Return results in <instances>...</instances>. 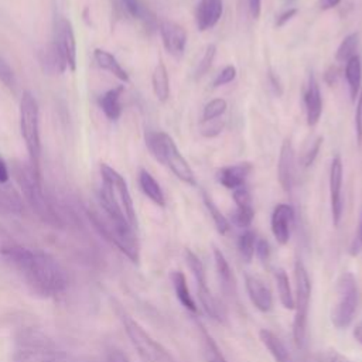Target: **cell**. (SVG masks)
<instances>
[{
    "instance_id": "cell-1",
    "label": "cell",
    "mask_w": 362,
    "mask_h": 362,
    "mask_svg": "<svg viewBox=\"0 0 362 362\" xmlns=\"http://www.w3.org/2000/svg\"><path fill=\"white\" fill-rule=\"evenodd\" d=\"M0 257L35 297L55 298L68 287L65 269L44 250L21 245H6L0 249Z\"/></svg>"
},
{
    "instance_id": "cell-2",
    "label": "cell",
    "mask_w": 362,
    "mask_h": 362,
    "mask_svg": "<svg viewBox=\"0 0 362 362\" xmlns=\"http://www.w3.org/2000/svg\"><path fill=\"white\" fill-rule=\"evenodd\" d=\"M99 170L102 177V187L98 192L99 208L112 219L127 222L137 229V216L124 178L105 163Z\"/></svg>"
},
{
    "instance_id": "cell-3",
    "label": "cell",
    "mask_w": 362,
    "mask_h": 362,
    "mask_svg": "<svg viewBox=\"0 0 362 362\" xmlns=\"http://www.w3.org/2000/svg\"><path fill=\"white\" fill-rule=\"evenodd\" d=\"M13 362H78L42 331L24 327L13 344Z\"/></svg>"
},
{
    "instance_id": "cell-4",
    "label": "cell",
    "mask_w": 362,
    "mask_h": 362,
    "mask_svg": "<svg viewBox=\"0 0 362 362\" xmlns=\"http://www.w3.org/2000/svg\"><path fill=\"white\" fill-rule=\"evenodd\" d=\"M11 173L17 184L20 185L25 201L28 202L31 209L37 214V216L48 225L59 226L61 219L57 211L54 209L52 204L44 194L40 168L33 165L30 161L28 163L18 161L13 164Z\"/></svg>"
},
{
    "instance_id": "cell-5",
    "label": "cell",
    "mask_w": 362,
    "mask_h": 362,
    "mask_svg": "<svg viewBox=\"0 0 362 362\" xmlns=\"http://www.w3.org/2000/svg\"><path fill=\"white\" fill-rule=\"evenodd\" d=\"M146 146L150 150L151 156L163 165L168 167L171 173L184 184L197 185L195 175L188 161L180 153L177 144L171 136L165 132H146Z\"/></svg>"
},
{
    "instance_id": "cell-6",
    "label": "cell",
    "mask_w": 362,
    "mask_h": 362,
    "mask_svg": "<svg viewBox=\"0 0 362 362\" xmlns=\"http://www.w3.org/2000/svg\"><path fill=\"white\" fill-rule=\"evenodd\" d=\"M119 318L133 348L143 362H177L174 356L160 342H157L132 315L123 310H119Z\"/></svg>"
},
{
    "instance_id": "cell-7",
    "label": "cell",
    "mask_w": 362,
    "mask_h": 362,
    "mask_svg": "<svg viewBox=\"0 0 362 362\" xmlns=\"http://www.w3.org/2000/svg\"><path fill=\"white\" fill-rule=\"evenodd\" d=\"M89 218L96 230L115 247H117L126 257L137 263L140 257L139 240L136 229L130 226H119L109 221L99 208L89 212Z\"/></svg>"
},
{
    "instance_id": "cell-8",
    "label": "cell",
    "mask_w": 362,
    "mask_h": 362,
    "mask_svg": "<svg viewBox=\"0 0 362 362\" xmlns=\"http://www.w3.org/2000/svg\"><path fill=\"white\" fill-rule=\"evenodd\" d=\"M20 132L28 151V161L40 168V110L37 99L28 90H24L20 99Z\"/></svg>"
},
{
    "instance_id": "cell-9",
    "label": "cell",
    "mask_w": 362,
    "mask_h": 362,
    "mask_svg": "<svg viewBox=\"0 0 362 362\" xmlns=\"http://www.w3.org/2000/svg\"><path fill=\"white\" fill-rule=\"evenodd\" d=\"M358 284L351 272H342L337 280L335 303L331 311V321L337 328L348 327L358 308Z\"/></svg>"
},
{
    "instance_id": "cell-10",
    "label": "cell",
    "mask_w": 362,
    "mask_h": 362,
    "mask_svg": "<svg viewBox=\"0 0 362 362\" xmlns=\"http://www.w3.org/2000/svg\"><path fill=\"white\" fill-rule=\"evenodd\" d=\"M294 280H296V296H294V321H293V338L298 348L304 346L305 331H307V315L310 308L311 297V281L305 266L301 260L294 264Z\"/></svg>"
},
{
    "instance_id": "cell-11",
    "label": "cell",
    "mask_w": 362,
    "mask_h": 362,
    "mask_svg": "<svg viewBox=\"0 0 362 362\" xmlns=\"http://www.w3.org/2000/svg\"><path fill=\"white\" fill-rule=\"evenodd\" d=\"M54 44L64 57L66 68L74 72L76 69V40L74 27L65 17H61L55 24Z\"/></svg>"
},
{
    "instance_id": "cell-12",
    "label": "cell",
    "mask_w": 362,
    "mask_h": 362,
    "mask_svg": "<svg viewBox=\"0 0 362 362\" xmlns=\"http://www.w3.org/2000/svg\"><path fill=\"white\" fill-rule=\"evenodd\" d=\"M342 160L341 156H335L329 167V201H331V215L335 226L339 225L344 211V198H342Z\"/></svg>"
},
{
    "instance_id": "cell-13",
    "label": "cell",
    "mask_w": 362,
    "mask_h": 362,
    "mask_svg": "<svg viewBox=\"0 0 362 362\" xmlns=\"http://www.w3.org/2000/svg\"><path fill=\"white\" fill-rule=\"evenodd\" d=\"M158 30H160V35H161L165 51L170 55L180 58L184 54V49L187 45L185 30L180 24L170 20L161 21L158 25Z\"/></svg>"
},
{
    "instance_id": "cell-14",
    "label": "cell",
    "mask_w": 362,
    "mask_h": 362,
    "mask_svg": "<svg viewBox=\"0 0 362 362\" xmlns=\"http://www.w3.org/2000/svg\"><path fill=\"white\" fill-rule=\"evenodd\" d=\"M294 174H296V154H294L291 140L286 139L281 144L279 163H277V178L281 188L286 192H290L293 188Z\"/></svg>"
},
{
    "instance_id": "cell-15",
    "label": "cell",
    "mask_w": 362,
    "mask_h": 362,
    "mask_svg": "<svg viewBox=\"0 0 362 362\" xmlns=\"http://www.w3.org/2000/svg\"><path fill=\"white\" fill-rule=\"evenodd\" d=\"M245 286L252 304L262 313H267L273 307V297L267 284L256 274L246 273Z\"/></svg>"
},
{
    "instance_id": "cell-16",
    "label": "cell",
    "mask_w": 362,
    "mask_h": 362,
    "mask_svg": "<svg viewBox=\"0 0 362 362\" xmlns=\"http://www.w3.org/2000/svg\"><path fill=\"white\" fill-rule=\"evenodd\" d=\"M294 219V209L288 204H279L272 214V232L277 243L286 245L290 239L291 223Z\"/></svg>"
},
{
    "instance_id": "cell-17",
    "label": "cell",
    "mask_w": 362,
    "mask_h": 362,
    "mask_svg": "<svg viewBox=\"0 0 362 362\" xmlns=\"http://www.w3.org/2000/svg\"><path fill=\"white\" fill-rule=\"evenodd\" d=\"M304 106H305L307 124L310 127H314L320 122V117L322 113V98H321L318 82L313 72L308 76V82L304 90Z\"/></svg>"
},
{
    "instance_id": "cell-18",
    "label": "cell",
    "mask_w": 362,
    "mask_h": 362,
    "mask_svg": "<svg viewBox=\"0 0 362 362\" xmlns=\"http://www.w3.org/2000/svg\"><path fill=\"white\" fill-rule=\"evenodd\" d=\"M116 13L123 18L137 20L148 28L156 27V18L140 0H113Z\"/></svg>"
},
{
    "instance_id": "cell-19",
    "label": "cell",
    "mask_w": 362,
    "mask_h": 362,
    "mask_svg": "<svg viewBox=\"0 0 362 362\" xmlns=\"http://www.w3.org/2000/svg\"><path fill=\"white\" fill-rule=\"evenodd\" d=\"M223 13L222 0H199L195 10V23L199 31H206L218 24Z\"/></svg>"
},
{
    "instance_id": "cell-20",
    "label": "cell",
    "mask_w": 362,
    "mask_h": 362,
    "mask_svg": "<svg viewBox=\"0 0 362 362\" xmlns=\"http://www.w3.org/2000/svg\"><path fill=\"white\" fill-rule=\"evenodd\" d=\"M252 170H253V167L250 163H238L233 165L222 167L218 171L216 178L226 189L233 191L236 188L245 187L246 180H247L249 174L252 173Z\"/></svg>"
},
{
    "instance_id": "cell-21",
    "label": "cell",
    "mask_w": 362,
    "mask_h": 362,
    "mask_svg": "<svg viewBox=\"0 0 362 362\" xmlns=\"http://www.w3.org/2000/svg\"><path fill=\"white\" fill-rule=\"evenodd\" d=\"M123 90H124V86L119 85V86H115V88L106 90L105 93H102L98 98V105H99L100 110L112 122H116L122 116L120 99H122Z\"/></svg>"
},
{
    "instance_id": "cell-22",
    "label": "cell",
    "mask_w": 362,
    "mask_h": 362,
    "mask_svg": "<svg viewBox=\"0 0 362 362\" xmlns=\"http://www.w3.org/2000/svg\"><path fill=\"white\" fill-rule=\"evenodd\" d=\"M344 75L348 83L351 100L356 102V98L362 88V61L358 54L345 62Z\"/></svg>"
},
{
    "instance_id": "cell-23",
    "label": "cell",
    "mask_w": 362,
    "mask_h": 362,
    "mask_svg": "<svg viewBox=\"0 0 362 362\" xmlns=\"http://www.w3.org/2000/svg\"><path fill=\"white\" fill-rule=\"evenodd\" d=\"M93 59H95L96 65L100 69L112 74L113 76H116L123 83H127L130 81L129 74L126 72V69L119 64V61L110 52H107L105 49H100V48H96L93 51Z\"/></svg>"
},
{
    "instance_id": "cell-24",
    "label": "cell",
    "mask_w": 362,
    "mask_h": 362,
    "mask_svg": "<svg viewBox=\"0 0 362 362\" xmlns=\"http://www.w3.org/2000/svg\"><path fill=\"white\" fill-rule=\"evenodd\" d=\"M259 338L276 362H291L290 352L276 334L263 328L259 331Z\"/></svg>"
},
{
    "instance_id": "cell-25",
    "label": "cell",
    "mask_w": 362,
    "mask_h": 362,
    "mask_svg": "<svg viewBox=\"0 0 362 362\" xmlns=\"http://www.w3.org/2000/svg\"><path fill=\"white\" fill-rule=\"evenodd\" d=\"M139 185L140 189L143 191V194L153 201L156 205L158 206H164L165 205V199H164V194L163 189L160 187V184L157 182V180L144 168H141L139 171Z\"/></svg>"
},
{
    "instance_id": "cell-26",
    "label": "cell",
    "mask_w": 362,
    "mask_h": 362,
    "mask_svg": "<svg viewBox=\"0 0 362 362\" xmlns=\"http://www.w3.org/2000/svg\"><path fill=\"white\" fill-rule=\"evenodd\" d=\"M195 283H197V290H198V298H199V303H201L202 308L205 310V313L214 320H221L223 317V310H222L219 301L216 300V297L211 293L209 287L206 286V280H201V281H195Z\"/></svg>"
},
{
    "instance_id": "cell-27",
    "label": "cell",
    "mask_w": 362,
    "mask_h": 362,
    "mask_svg": "<svg viewBox=\"0 0 362 362\" xmlns=\"http://www.w3.org/2000/svg\"><path fill=\"white\" fill-rule=\"evenodd\" d=\"M171 283H173V287H174V293L178 298V301L181 303V305L184 308H187L188 311L191 313H197V304L189 293V288H188V284H187V279L184 276L182 272L177 270V272H173L171 273Z\"/></svg>"
},
{
    "instance_id": "cell-28",
    "label": "cell",
    "mask_w": 362,
    "mask_h": 362,
    "mask_svg": "<svg viewBox=\"0 0 362 362\" xmlns=\"http://www.w3.org/2000/svg\"><path fill=\"white\" fill-rule=\"evenodd\" d=\"M40 62L44 66V71H47L49 74H62L68 69L65 59L61 55L57 45L54 44V41L41 52Z\"/></svg>"
},
{
    "instance_id": "cell-29",
    "label": "cell",
    "mask_w": 362,
    "mask_h": 362,
    "mask_svg": "<svg viewBox=\"0 0 362 362\" xmlns=\"http://www.w3.org/2000/svg\"><path fill=\"white\" fill-rule=\"evenodd\" d=\"M214 259H215V267H216V273L222 286V290L225 293H232L235 288V277H233V272L225 257V255L221 252V249L214 246Z\"/></svg>"
},
{
    "instance_id": "cell-30",
    "label": "cell",
    "mask_w": 362,
    "mask_h": 362,
    "mask_svg": "<svg viewBox=\"0 0 362 362\" xmlns=\"http://www.w3.org/2000/svg\"><path fill=\"white\" fill-rule=\"evenodd\" d=\"M151 86L156 98L160 102H165L170 96V79L167 68L163 62H158L151 75Z\"/></svg>"
},
{
    "instance_id": "cell-31",
    "label": "cell",
    "mask_w": 362,
    "mask_h": 362,
    "mask_svg": "<svg viewBox=\"0 0 362 362\" xmlns=\"http://www.w3.org/2000/svg\"><path fill=\"white\" fill-rule=\"evenodd\" d=\"M274 279H276V284H277L280 303L283 304L284 308L294 310V296H293V290H291L287 273L283 269H279L274 273Z\"/></svg>"
},
{
    "instance_id": "cell-32",
    "label": "cell",
    "mask_w": 362,
    "mask_h": 362,
    "mask_svg": "<svg viewBox=\"0 0 362 362\" xmlns=\"http://www.w3.org/2000/svg\"><path fill=\"white\" fill-rule=\"evenodd\" d=\"M359 45V34L358 33H351L349 35H346L335 54V61L339 64H345L348 59H351L354 55H356V49Z\"/></svg>"
},
{
    "instance_id": "cell-33",
    "label": "cell",
    "mask_w": 362,
    "mask_h": 362,
    "mask_svg": "<svg viewBox=\"0 0 362 362\" xmlns=\"http://www.w3.org/2000/svg\"><path fill=\"white\" fill-rule=\"evenodd\" d=\"M202 192V201H204V204H205V206H206V209H208V212H209V215H211V218H212V221H214V223H215V228H216V230L221 233V235H225L228 230H229V228H230V223H229V221L225 218V215L218 209V206L215 205V202L211 199V197L202 189L201 191Z\"/></svg>"
},
{
    "instance_id": "cell-34",
    "label": "cell",
    "mask_w": 362,
    "mask_h": 362,
    "mask_svg": "<svg viewBox=\"0 0 362 362\" xmlns=\"http://www.w3.org/2000/svg\"><path fill=\"white\" fill-rule=\"evenodd\" d=\"M256 235L252 230H245L239 239H238V252L243 262L250 263L253 256H255V249H256Z\"/></svg>"
},
{
    "instance_id": "cell-35",
    "label": "cell",
    "mask_w": 362,
    "mask_h": 362,
    "mask_svg": "<svg viewBox=\"0 0 362 362\" xmlns=\"http://www.w3.org/2000/svg\"><path fill=\"white\" fill-rule=\"evenodd\" d=\"M321 144H322V136H315L314 139H311L310 141L305 143V146L303 148V153H301V157H300V163H301L303 167L307 168L315 161V158L320 153Z\"/></svg>"
},
{
    "instance_id": "cell-36",
    "label": "cell",
    "mask_w": 362,
    "mask_h": 362,
    "mask_svg": "<svg viewBox=\"0 0 362 362\" xmlns=\"http://www.w3.org/2000/svg\"><path fill=\"white\" fill-rule=\"evenodd\" d=\"M228 109V103L225 99L222 98H216L209 100L204 110H202V119L201 120H212V119H218L221 117Z\"/></svg>"
},
{
    "instance_id": "cell-37",
    "label": "cell",
    "mask_w": 362,
    "mask_h": 362,
    "mask_svg": "<svg viewBox=\"0 0 362 362\" xmlns=\"http://www.w3.org/2000/svg\"><path fill=\"white\" fill-rule=\"evenodd\" d=\"M223 126H225V122L219 117L212 119V120H201L199 122V133L206 139H212V137H216L218 134H221Z\"/></svg>"
},
{
    "instance_id": "cell-38",
    "label": "cell",
    "mask_w": 362,
    "mask_h": 362,
    "mask_svg": "<svg viewBox=\"0 0 362 362\" xmlns=\"http://www.w3.org/2000/svg\"><path fill=\"white\" fill-rule=\"evenodd\" d=\"M215 54H216V45L215 44H209L206 48H205V52L201 58V61L198 62L197 65V69H195V78H201L202 75H205L211 65H212V61L215 58Z\"/></svg>"
},
{
    "instance_id": "cell-39",
    "label": "cell",
    "mask_w": 362,
    "mask_h": 362,
    "mask_svg": "<svg viewBox=\"0 0 362 362\" xmlns=\"http://www.w3.org/2000/svg\"><path fill=\"white\" fill-rule=\"evenodd\" d=\"M253 216H255L253 208H247V209L236 208V211L232 214V223H235L239 228H249L253 221Z\"/></svg>"
},
{
    "instance_id": "cell-40",
    "label": "cell",
    "mask_w": 362,
    "mask_h": 362,
    "mask_svg": "<svg viewBox=\"0 0 362 362\" xmlns=\"http://www.w3.org/2000/svg\"><path fill=\"white\" fill-rule=\"evenodd\" d=\"M236 78V68L233 65H226L214 79L212 82V86L214 88H219V86H223V85H228L232 81H235Z\"/></svg>"
},
{
    "instance_id": "cell-41",
    "label": "cell",
    "mask_w": 362,
    "mask_h": 362,
    "mask_svg": "<svg viewBox=\"0 0 362 362\" xmlns=\"http://www.w3.org/2000/svg\"><path fill=\"white\" fill-rule=\"evenodd\" d=\"M233 201L236 204V208H242V209L253 208L252 195H250V192L246 187H240V188L233 189Z\"/></svg>"
},
{
    "instance_id": "cell-42",
    "label": "cell",
    "mask_w": 362,
    "mask_h": 362,
    "mask_svg": "<svg viewBox=\"0 0 362 362\" xmlns=\"http://www.w3.org/2000/svg\"><path fill=\"white\" fill-rule=\"evenodd\" d=\"M0 82H3V85H6L8 89H13L16 83L13 69L1 55H0Z\"/></svg>"
},
{
    "instance_id": "cell-43",
    "label": "cell",
    "mask_w": 362,
    "mask_h": 362,
    "mask_svg": "<svg viewBox=\"0 0 362 362\" xmlns=\"http://www.w3.org/2000/svg\"><path fill=\"white\" fill-rule=\"evenodd\" d=\"M205 355H206V362H226L222 354L219 352L218 346L214 344L211 337L205 334Z\"/></svg>"
},
{
    "instance_id": "cell-44",
    "label": "cell",
    "mask_w": 362,
    "mask_h": 362,
    "mask_svg": "<svg viewBox=\"0 0 362 362\" xmlns=\"http://www.w3.org/2000/svg\"><path fill=\"white\" fill-rule=\"evenodd\" d=\"M355 133H356L358 143L362 144V88L358 95V103H356V112H355Z\"/></svg>"
},
{
    "instance_id": "cell-45",
    "label": "cell",
    "mask_w": 362,
    "mask_h": 362,
    "mask_svg": "<svg viewBox=\"0 0 362 362\" xmlns=\"http://www.w3.org/2000/svg\"><path fill=\"white\" fill-rule=\"evenodd\" d=\"M255 255L262 260L266 262L270 256V246L267 243V240L264 239H257L256 240V249H255Z\"/></svg>"
},
{
    "instance_id": "cell-46",
    "label": "cell",
    "mask_w": 362,
    "mask_h": 362,
    "mask_svg": "<svg viewBox=\"0 0 362 362\" xmlns=\"http://www.w3.org/2000/svg\"><path fill=\"white\" fill-rule=\"evenodd\" d=\"M298 13V10L296 8V7H290V8H287L286 11H283L281 14H279L277 16V18H276V27H283V25H286L290 20H293L294 17H296V14Z\"/></svg>"
},
{
    "instance_id": "cell-47",
    "label": "cell",
    "mask_w": 362,
    "mask_h": 362,
    "mask_svg": "<svg viewBox=\"0 0 362 362\" xmlns=\"http://www.w3.org/2000/svg\"><path fill=\"white\" fill-rule=\"evenodd\" d=\"M338 76H339V69H338V66L331 65V66L325 71V74H324V81H325L327 85L332 86V85L338 81Z\"/></svg>"
},
{
    "instance_id": "cell-48",
    "label": "cell",
    "mask_w": 362,
    "mask_h": 362,
    "mask_svg": "<svg viewBox=\"0 0 362 362\" xmlns=\"http://www.w3.org/2000/svg\"><path fill=\"white\" fill-rule=\"evenodd\" d=\"M322 362H351V361L348 358H345L344 355H341L338 351L331 349L324 354Z\"/></svg>"
},
{
    "instance_id": "cell-49",
    "label": "cell",
    "mask_w": 362,
    "mask_h": 362,
    "mask_svg": "<svg viewBox=\"0 0 362 362\" xmlns=\"http://www.w3.org/2000/svg\"><path fill=\"white\" fill-rule=\"evenodd\" d=\"M269 82H270V86H272L273 90H274V93H276L277 96H280V95L283 93V88H281V83H280L279 76H276L272 71L269 72Z\"/></svg>"
},
{
    "instance_id": "cell-50",
    "label": "cell",
    "mask_w": 362,
    "mask_h": 362,
    "mask_svg": "<svg viewBox=\"0 0 362 362\" xmlns=\"http://www.w3.org/2000/svg\"><path fill=\"white\" fill-rule=\"evenodd\" d=\"M107 359H109V362H129L127 356L119 349H110Z\"/></svg>"
},
{
    "instance_id": "cell-51",
    "label": "cell",
    "mask_w": 362,
    "mask_h": 362,
    "mask_svg": "<svg viewBox=\"0 0 362 362\" xmlns=\"http://www.w3.org/2000/svg\"><path fill=\"white\" fill-rule=\"evenodd\" d=\"M249 11L253 18H259L262 11V0H249Z\"/></svg>"
},
{
    "instance_id": "cell-52",
    "label": "cell",
    "mask_w": 362,
    "mask_h": 362,
    "mask_svg": "<svg viewBox=\"0 0 362 362\" xmlns=\"http://www.w3.org/2000/svg\"><path fill=\"white\" fill-rule=\"evenodd\" d=\"M10 178V174H8V168L6 165V163L0 158V185L6 184Z\"/></svg>"
},
{
    "instance_id": "cell-53",
    "label": "cell",
    "mask_w": 362,
    "mask_h": 362,
    "mask_svg": "<svg viewBox=\"0 0 362 362\" xmlns=\"http://www.w3.org/2000/svg\"><path fill=\"white\" fill-rule=\"evenodd\" d=\"M341 0H320L321 10H331L339 4Z\"/></svg>"
},
{
    "instance_id": "cell-54",
    "label": "cell",
    "mask_w": 362,
    "mask_h": 362,
    "mask_svg": "<svg viewBox=\"0 0 362 362\" xmlns=\"http://www.w3.org/2000/svg\"><path fill=\"white\" fill-rule=\"evenodd\" d=\"M354 338L362 345V322L355 325V328H354Z\"/></svg>"
},
{
    "instance_id": "cell-55",
    "label": "cell",
    "mask_w": 362,
    "mask_h": 362,
    "mask_svg": "<svg viewBox=\"0 0 362 362\" xmlns=\"http://www.w3.org/2000/svg\"><path fill=\"white\" fill-rule=\"evenodd\" d=\"M358 240L362 245V211L359 215V223H358Z\"/></svg>"
},
{
    "instance_id": "cell-56",
    "label": "cell",
    "mask_w": 362,
    "mask_h": 362,
    "mask_svg": "<svg viewBox=\"0 0 362 362\" xmlns=\"http://www.w3.org/2000/svg\"><path fill=\"white\" fill-rule=\"evenodd\" d=\"M286 1V4H291V3H294L296 0H284Z\"/></svg>"
}]
</instances>
